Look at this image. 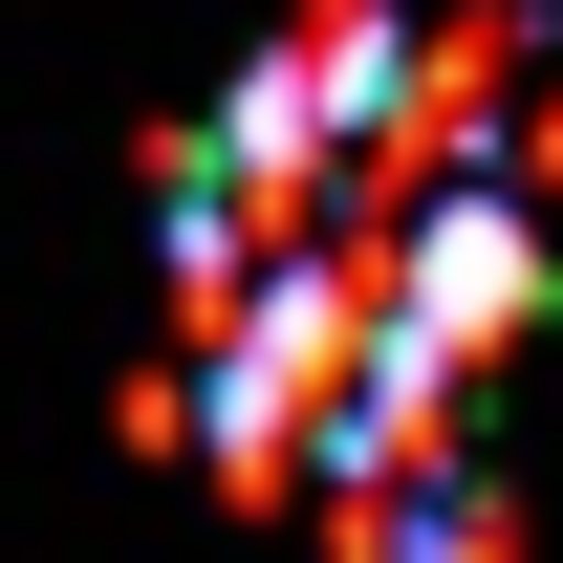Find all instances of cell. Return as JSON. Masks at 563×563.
I'll use <instances>...</instances> for the list:
<instances>
[{
  "label": "cell",
  "instance_id": "1",
  "mask_svg": "<svg viewBox=\"0 0 563 563\" xmlns=\"http://www.w3.org/2000/svg\"><path fill=\"white\" fill-rule=\"evenodd\" d=\"M325 542H347V563H498V477H477V433H433V455L347 477V498H325Z\"/></svg>",
  "mask_w": 563,
  "mask_h": 563
}]
</instances>
